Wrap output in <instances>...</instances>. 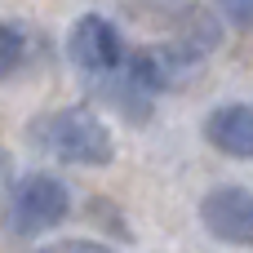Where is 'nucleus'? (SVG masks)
<instances>
[{
    "label": "nucleus",
    "instance_id": "nucleus-1",
    "mask_svg": "<svg viewBox=\"0 0 253 253\" xmlns=\"http://www.w3.org/2000/svg\"><path fill=\"white\" fill-rule=\"evenodd\" d=\"M31 147L58 165H76V169H107L116 160V138L102 125V116H93L89 107H58L31 120L27 129Z\"/></svg>",
    "mask_w": 253,
    "mask_h": 253
},
{
    "label": "nucleus",
    "instance_id": "nucleus-2",
    "mask_svg": "<svg viewBox=\"0 0 253 253\" xmlns=\"http://www.w3.org/2000/svg\"><path fill=\"white\" fill-rule=\"evenodd\" d=\"M71 218V191L58 173H22L13 187H9V200H4V231L18 236V240H31V236H44L53 227H62Z\"/></svg>",
    "mask_w": 253,
    "mask_h": 253
},
{
    "label": "nucleus",
    "instance_id": "nucleus-3",
    "mask_svg": "<svg viewBox=\"0 0 253 253\" xmlns=\"http://www.w3.org/2000/svg\"><path fill=\"white\" fill-rule=\"evenodd\" d=\"M125 36L120 27L107 18V13H80L67 31V62L84 76V80H98V76H111L125 67Z\"/></svg>",
    "mask_w": 253,
    "mask_h": 253
},
{
    "label": "nucleus",
    "instance_id": "nucleus-4",
    "mask_svg": "<svg viewBox=\"0 0 253 253\" xmlns=\"http://www.w3.org/2000/svg\"><path fill=\"white\" fill-rule=\"evenodd\" d=\"M200 227L231 249H253V187H213L200 200Z\"/></svg>",
    "mask_w": 253,
    "mask_h": 253
},
{
    "label": "nucleus",
    "instance_id": "nucleus-5",
    "mask_svg": "<svg viewBox=\"0 0 253 253\" xmlns=\"http://www.w3.org/2000/svg\"><path fill=\"white\" fill-rule=\"evenodd\" d=\"M205 142L227 160H253V102H218L205 125Z\"/></svg>",
    "mask_w": 253,
    "mask_h": 253
},
{
    "label": "nucleus",
    "instance_id": "nucleus-6",
    "mask_svg": "<svg viewBox=\"0 0 253 253\" xmlns=\"http://www.w3.org/2000/svg\"><path fill=\"white\" fill-rule=\"evenodd\" d=\"M98 98L107 102V107H116V116L120 120H129V125H147L151 120V93H142L125 71H111V76H98Z\"/></svg>",
    "mask_w": 253,
    "mask_h": 253
},
{
    "label": "nucleus",
    "instance_id": "nucleus-7",
    "mask_svg": "<svg viewBox=\"0 0 253 253\" xmlns=\"http://www.w3.org/2000/svg\"><path fill=\"white\" fill-rule=\"evenodd\" d=\"M142 93H151V98H160V93H169L173 84H178V71L165 62V53L151 44V49H129L125 53V67H120Z\"/></svg>",
    "mask_w": 253,
    "mask_h": 253
},
{
    "label": "nucleus",
    "instance_id": "nucleus-8",
    "mask_svg": "<svg viewBox=\"0 0 253 253\" xmlns=\"http://www.w3.org/2000/svg\"><path fill=\"white\" fill-rule=\"evenodd\" d=\"M27 58H31V31H27L22 22L4 18V22H0V84L13 80V76L27 67Z\"/></svg>",
    "mask_w": 253,
    "mask_h": 253
},
{
    "label": "nucleus",
    "instance_id": "nucleus-9",
    "mask_svg": "<svg viewBox=\"0 0 253 253\" xmlns=\"http://www.w3.org/2000/svg\"><path fill=\"white\" fill-rule=\"evenodd\" d=\"M218 18L231 22L236 31H253V0H213Z\"/></svg>",
    "mask_w": 253,
    "mask_h": 253
},
{
    "label": "nucleus",
    "instance_id": "nucleus-10",
    "mask_svg": "<svg viewBox=\"0 0 253 253\" xmlns=\"http://www.w3.org/2000/svg\"><path fill=\"white\" fill-rule=\"evenodd\" d=\"M31 253H116L111 245H102V240H53V245H40V249H31Z\"/></svg>",
    "mask_w": 253,
    "mask_h": 253
},
{
    "label": "nucleus",
    "instance_id": "nucleus-11",
    "mask_svg": "<svg viewBox=\"0 0 253 253\" xmlns=\"http://www.w3.org/2000/svg\"><path fill=\"white\" fill-rule=\"evenodd\" d=\"M4 169H9V156H4V147H0V178H4Z\"/></svg>",
    "mask_w": 253,
    "mask_h": 253
}]
</instances>
